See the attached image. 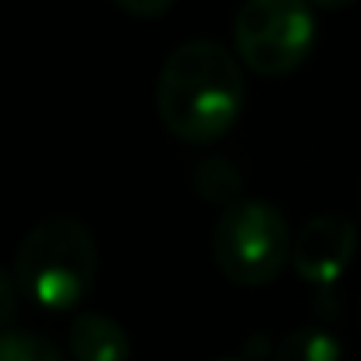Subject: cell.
Wrapping results in <instances>:
<instances>
[{"mask_svg":"<svg viewBox=\"0 0 361 361\" xmlns=\"http://www.w3.org/2000/svg\"><path fill=\"white\" fill-rule=\"evenodd\" d=\"M315 47L312 0H245L234 18V50L262 78L290 75Z\"/></svg>","mask_w":361,"mask_h":361,"instance_id":"obj_4","label":"cell"},{"mask_svg":"<svg viewBox=\"0 0 361 361\" xmlns=\"http://www.w3.org/2000/svg\"><path fill=\"white\" fill-rule=\"evenodd\" d=\"M71 354L75 361H128L131 340L114 319L85 312L71 322Z\"/></svg>","mask_w":361,"mask_h":361,"instance_id":"obj_6","label":"cell"},{"mask_svg":"<svg viewBox=\"0 0 361 361\" xmlns=\"http://www.w3.org/2000/svg\"><path fill=\"white\" fill-rule=\"evenodd\" d=\"M315 8H322V11H340V8H350L354 0H312Z\"/></svg>","mask_w":361,"mask_h":361,"instance_id":"obj_11","label":"cell"},{"mask_svg":"<svg viewBox=\"0 0 361 361\" xmlns=\"http://www.w3.org/2000/svg\"><path fill=\"white\" fill-rule=\"evenodd\" d=\"M11 273L39 308H75L96 276V241L82 220L47 216L22 238Z\"/></svg>","mask_w":361,"mask_h":361,"instance_id":"obj_2","label":"cell"},{"mask_svg":"<svg viewBox=\"0 0 361 361\" xmlns=\"http://www.w3.org/2000/svg\"><path fill=\"white\" fill-rule=\"evenodd\" d=\"M220 361H245V357H220Z\"/></svg>","mask_w":361,"mask_h":361,"instance_id":"obj_12","label":"cell"},{"mask_svg":"<svg viewBox=\"0 0 361 361\" xmlns=\"http://www.w3.org/2000/svg\"><path fill=\"white\" fill-rule=\"evenodd\" d=\"M357 248V227L347 216H315L301 227L290 262L308 283H333L343 276Z\"/></svg>","mask_w":361,"mask_h":361,"instance_id":"obj_5","label":"cell"},{"mask_svg":"<svg viewBox=\"0 0 361 361\" xmlns=\"http://www.w3.org/2000/svg\"><path fill=\"white\" fill-rule=\"evenodd\" d=\"M195 188L202 192V199H213V202H238V192H241V177L238 170L227 163V159H209L195 170Z\"/></svg>","mask_w":361,"mask_h":361,"instance_id":"obj_8","label":"cell"},{"mask_svg":"<svg viewBox=\"0 0 361 361\" xmlns=\"http://www.w3.org/2000/svg\"><path fill=\"white\" fill-rule=\"evenodd\" d=\"M241 106L245 71L227 47L213 39H188L163 61L156 110L173 138L192 145L216 142L234 128Z\"/></svg>","mask_w":361,"mask_h":361,"instance_id":"obj_1","label":"cell"},{"mask_svg":"<svg viewBox=\"0 0 361 361\" xmlns=\"http://www.w3.org/2000/svg\"><path fill=\"white\" fill-rule=\"evenodd\" d=\"M114 4L131 18H159L163 11H170L173 0H114Z\"/></svg>","mask_w":361,"mask_h":361,"instance_id":"obj_10","label":"cell"},{"mask_svg":"<svg viewBox=\"0 0 361 361\" xmlns=\"http://www.w3.org/2000/svg\"><path fill=\"white\" fill-rule=\"evenodd\" d=\"M0 361H64V357L39 333L4 329V336H0Z\"/></svg>","mask_w":361,"mask_h":361,"instance_id":"obj_9","label":"cell"},{"mask_svg":"<svg viewBox=\"0 0 361 361\" xmlns=\"http://www.w3.org/2000/svg\"><path fill=\"white\" fill-rule=\"evenodd\" d=\"M290 227L283 213L262 199H238L224 209L213 231V259L238 287L273 283L290 259Z\"/></svg>","mask_w":361,"mask_h":361,"instance_id":"obj_3","label":"cell"},{"mask_svg":"<svg viewBox=\"0 0 361 361\" xmlns=\"http://www.w3.org/2000/svg\"><path fill=\"white\" fill-rule=\"evenodd\" d=\"M340 357L343 343L319 326H298L276 347V361H340Z\"/></svg>","mask_w":361,"mask_h":361,"instance_id":"obj_7","label":"cell"}]
</instances>
